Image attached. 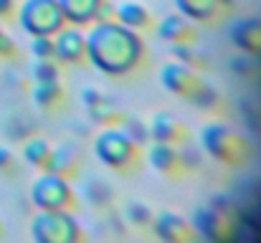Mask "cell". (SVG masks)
Masks as SVG:
<instances>
[{"mask_svg": "<svg viewBox=\"0 0 261 243\" xmlns=\"http://www.w3.org/2000/svg\"><path fill=\"white\" fill-rule=\"evenodd\" d=\"M158 36L165 43H170L173 48L175 46H198V38H200L195 23L188 20L185 15H180V13H170V15H165L160 20Z\"/></svg>", "mask_w": 261, "mask_h": 243, "instance_id": "9", "label": "cell"}, {"mask_svg": "<svg viewBox=\"0 0 261 243\" xmlns=\"http://www.w3.org/2000/svg\"><path fill=\"white\" fill-rule=\"evenodd\" d=\"M94 155L104 167L124 172L137 162V145L127 137L124 129H117L109 124L94 137Z\"/></svg>", "mask_w": 261, "mask_h": 243, "instance_id": "5", "label": "cell"}, {"mask_svg": "<svg viewBox=\"0 0 261 243\" xmlns=\"http://www.w3.org/2000/svg\"><path fill=\"white\" fill-rule=\"evenodd\" d=\"M31 238L36 243H76L82 241V231L66 210H38L31 218Z\"/></svg>", "mask_w": 261, "mask_h": 243, "instance_id": "6", "label": "cell"}, {"mask_svg": "<svg viewBox=\"0 0 261 243\" xmlns=\"http://www.w3.org/2000/svg\"><path fill=\"white\" fill-rule=\"evenodd\" d=\"M84 104H87L91 119L99 122V124H117V122L124 119V114H122V109L114 104V99L104 96V94L96 91V89H87V91H84Z\"/></svg>", "mask_w": 261, "mask_h": 243, "instance_id": "16", "label": "cell"}, {"mask_svg": "<svg viewBox=\"0 0 261 243\" xmlns=\"http://www.w3.org/2000/svg\"><path fill=\"white\" fill-rule=\"evenodd\" d=\"M200 145L211 160L221 162L223 167L231 170H241L254 160V145L249 142V137L221 122H211L203 127Z\"/></svg>", "mask_w": 261, "mask_h": 243, "instance_id": "2", "label": "cell"}, {"mask_svg": "<svg viewBox=\"0 0 261 243\" xmlns=\"http://www.w3.org/2000/svg\"><path fill=\"white\" fill-rule=\"evenodd\" d=\"M13 152L8 150V147H3L0 145V170H8V167H13Z\"/></svg>", "mask_w": 261, "mask_h": 243, "instance_id": "27", "label": "cell"}, {"mask_svg": "<svg viewBox=\"0 0 261 243\" xmlns=\"http://www.w3.org/2000/svg\"><path fill=\"white\" fill-rule=\"evenodd\" d=\"M147 132H150V140L152 142H165V145H182L188 140L185 124L175 114H170V112H158L150 119Z\"/></svg>", "mask_w": 261, "mask_h": 243, "instance_id": "14", "label": "cell"}, {"mask_svg": "<svg viewBox=\"0 0 261 243\" xmlns=\"http://www.w3.org/2000/svg\"><path fill=\"white\" fill-rule=\"evenodd\" d=\"M31 74H33V81H54L59 79V66L51 59H36Z\"/></svg>", "mask_w": 261, "mask_h": 243, "instance_id": "24", "label": "cell"}, {"mask_svg": "<svg viewBox=\"0 0 261 243\" xmlns=\"http://www.w3.org/2000/svg\"><path fill=\"white\" fill-rule=\"evenodd\" d=\"M87 59L109 76H124L140 66L145 43L137 31L122 25L119 20H101L94 23L87 36Z\"/></svg>", "mask_w": 261, "mask_h": 243, "instance_id": "1", "label": "cell"}, {"mask_svg": "<svg viewBox=\"0 0 261 243\" xmlns=\"http://www.w3.org/2000/svg\"><path fill=\"white\" fill-rule=\"evenodd\" d=\"M15 8V0H0V18H8Z\"/></svg>", "mask_w": 261, "mask_h": 243, "instance_id": "28", "label": "cell"}, {"mask_svg": "<svg viewBox=\"0 0 261 243\" xmlns=\"http://www.w3.org/2000/svg\"><path fill=\"white\" fill-rule=\"evenodd\" d=\"M160 84L173 94V96H180L185 99L188 104L193 106H200V109H211L218 104V91L205 84L203 76L190 69L188 64H177V61H170L160 69Z\"/></svg>", "mask_w": 261, "mask_h": 243, "instance_id": "3", "label": "cell"}, {"mask_svg": "<svg viewBox=\"0 0 261 243\" xmlns=\"http://www.w3.org/2000/svg\"><path fill=\"white\" fill-rule=\"evenodd\" d=\"M231 41L239 46L246 56L261 59V18H239L231 25Z\"/></svg>", "mask_w": 261, "mask_h": 243, "instance_id": "13", "label": "cell"}, {"mask_svg": "<svg viewBox=\"0 0 261 243\" xmlns=\"http://www.w3.org/2000/svg\"><path fill=\"white\" fill-rule=\"evenodd\" d=\"M31 203L38 210H66L74 205V190L66 177L43 170L31 185Z\"/></svg>", "mask_w": 261, "mask_h": 243, "instance_id": "8", "label": "cell"}, {"mask_svg": "<svg viewBox=\"0 0 261 243\" xmlns=\"http://www.w3.org/2000/svg\"><path fill=\"white\" fill-rule=\"evenodd\" d=\"M59 8L66 18V23L84 25L91 20H99L107 3L104 0H59Z\"/></svg>", "mask_w": 261, "mask_h": 243, "instance_id": "17", "label": "cell"}, {"mask_svg": "<svg viewBox=\"0 0 261 243\" xmlns=\"http://www.w3.org/2000/svg\"><path fill=\"white\" fill-rule=\"evenodd\" d=\"M150 165L165 177H182L190 167L185 162V155L177 150V145H165V142H155L150 147Z\"/></svg>", "mask_w": 261, "mask_h": 243, "instance_id": "12", "label": "cell"}, {"mask_svg": "<svg viewBox=\"0 0 261 243\" xmlns=\"http://www.w3.org/2000/svg\"><path fill=\"white\" fill-rule=\"evenodd\" d=\"M122 129L127 132V137H129L135 145H142V142L150 140L147 124H145L140 117H124V119H122Z\"/></svg>", "mask_w": 261, "mask_h": 243, "instance_id": "23", "label": "cell"}, {"mask_svg": "<svg viewBox=\"0 0 261 243\" xmlns=\"http://www.w3.org/2000/svg\"><path fill=\"white\" fill-rule=\"evenodd\" d=\"M33 101H36V106H41V109H56V106H61V101H64V89H61L59 79L36 81V84H33Z\"/></svg>", "mask_w": 261, "mask_h": 243, "instance_id": "19", "label": "cell"}, {"mask_svg": "<svg viewBox=\"0 0 261 243\" xmlns=\"http://www.w3.org/2000/svg\"><path fill=\"white\" fill-rule=\"evenodd\" d=\"M124 215H127L129 223H135V226H140V228H147V226H152V221H155L152 210H150L142 200H129L127 208H124Z\"/></svg>", "mask_w": 261, "mask_h": 243, "instance_id": "22", "label": "cell"}, {"mask_svg": "<svg viewBox=\"0 0 261 243\" xmlns=\"http://www.w3.org/2000/svg\"><path fill=\"white\" fill-rule=\"evenodd\" d=\"M152 228H155V236L163 243H193L198 238L193 223L177 213H160L152 221Z\"/></svg>", "mask_w": 261, "mask_h": 243, "instance_id": "11", "label": "cell"}, {"mask_svg": "<svg viewBox=\"0 0 261 243\" xmlns=\"http://www.w3.org/2000/svg\"><path fill=\"white\" fill-rule=\"evenodd\" d=\"M31 53L36 59H54V36H31Z\"/></svg>", "mask_w": 261, "mask_h": 243, "instance_id": "25", "label": "cell"}, {"mask_svg": "<svg viewBox=\"0 0 261 243\" xmlns=\"http://www.w3.org/2000/svg\"><path fill=\"white\" fill-rule=\"evenodd\" d=\"M46 170L48 172H56V175H61V177H71V175H76V170H79V162L74 157V152L71 150H54L51 152V157H48V165H46Z\"/></svg>", "mask_w": 261, "mask_h": 243, "instance_id": "21", "label": "cell"}, {"mask_svg": "<svg viewBox=\"0 0 261 243\" xmlns=\"http://www.w3.org/2000/svg\"><path fill=\"white\" fill-rule=\"evenodd\" d=\"M114 18H117L122 25L132 28V31H142V28H150V25H152V13H150L142 3H137V0H124V3H119V5L114 8Z\"/></svg>", "mask_w": 261, "mask_h": 243, "instance_id": "18", "label": "cell"}, {"mask_svg": "<svg viewBox=\"0 0 261 243\" xmlns=\"http://www.w3.org/2000/svg\"><path fill=\"white\" fill-rule=\"evenodd\" d=\"M18 23L28 36H54L66 25L59 0H23L18 8Z\"/></svg>", "mask_w": 261, "mask_h": 243, "instance_id": "7", "label": "cell"}, {"mask_svg": "<svg viewBox=\"0 0 261 243\" xmlns=\"http://www.w3.org/2000/svg\"><path fill=\"white\" fill-rule=\"evenodd\" d=\"M193 228L211 243H228L239 233V213L226 198H213L193 213Z\"/></svg>", "mask_w": 261, "mask_h": 243, "instance_id": "4", "label": "cell"}, {"mask_svg": "<svg viewBox=\"0 0 261 243\" xmlns=\"http://www.w3.org/2000/svg\"><path fill=\"white\" fill-rule=\"evenodd\" d=\"M180 15H185L193 23H211L216 20L226 8H231L228 0H173Z\"/></svg>", "mask_w": 261, "mask_h": 243, "instance_id": "15", "label": "cell"}, {"mask_svg": "<svg viewBox=\"0 0 261 243\" xmlns=\"http://www.w3.org/2000/svg\"><path fill=\"white\" fill-rule=\"evenodd\" d=\"M51 152H54V147H51L43 137H31V140L23 145V160L28 162L31 167H38V170H46Z\"/></svg>", "mask_w": 261, "mask_h": 243, "instance_id": "20", "label": "cell"}, {"mask_svg": "<svg viewBox=\"0 0 261 243\" xmlns=\"http://www.w3.org/2000/svg\"><path fill=\"white\" fill-rule=\"evenodd\" d=\"M10 53H15V46H13V41L0 28V56H10Z\"/></svg>", "mask_w": 261, "mask_h": 243, "instance_id": "26", "label": "cell"}, {"mask_svg": "<svg viewBox=\"0 0 261 243\" xmlns=\"http://www.w3.org/2000/svg\"><path fill=\"white\" fill-rule=\"evenodd\" d=\"M54 59L61 64H82L87 59V38L76 28H61L54 33Z\"/></svg>", "mask_w": 261, "mask_h": 243, "instance_id": "10", "label": "cell"}]
</instances>
